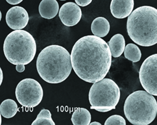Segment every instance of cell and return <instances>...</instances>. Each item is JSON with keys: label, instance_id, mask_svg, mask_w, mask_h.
<instances>
[{"label": "cell", "instance_id": "obj_9", "mask_svg": "<svg viewBox=\"0 0 157 125\" xmlns=\"http://www.w3.org/2000/svg\"><path fill=\"white\" fill-rule=\"evenodd\" d=\"M27 11L21 6L11 8L7 12L6 21L10 28L14 30H21L26 27L29 21Z\"/></svg>", "mask_w": 157, "mask_h": 125}, {"label": "cell", "instance_id": "obj_7", "mask_svg": "<svg viewBox=\"0 0 157 125\" xmlns=\"http://www.w3.org/2000/svg\"><path fill=\"white\" fill-rule=\"evenodd\" d=\"M17 100L22 106L34 108L39 105L44 96V91L38 81L32 78L23 79L16 87Z\"/></svg>", "mask_w": 157, "mask_h": 125}, {"label": "cell", "instance_id": "obj_25", "mask_svg": "<svg viewBox=\"0 0 157 125\" xmlns=\"http://www.w3.org/2000/svg\"><path fill=\"white\" fill-rule=\"evenodd\" d=\"M2 123V118H1V113H0V125H1Z\"/></svg>", "mask_w": 157, "mask_h": 125}, {"label": "cell", "instance_id": "obj_3", "mask_svg": "<svg viewBox=\"0 0 157 125\" xmlns=\"http://www.w3.org/2000/svg\"><path fill=\"white\" fill-rule=\"evenodd\" d=\"M129 37L136 44L148 47L157 43V9L144 6L136 8L128 18Z\"/></svg>", "mask_w": 157, "mask_h": 125}, {"label": "cell", "instance_id": "obj_4", "mask_svg": "<svg viewBox=\"0 0 157 125\" xmlns=\"http://www.w3.org/2000/svg\"><path fill=\"white\" fill-rule=\"evenodd\" d=\"M36 44L34 37L24 30H15L6 38L3 51L6 58L14 65L29 64L34 59Z\"/></svg>", "mask_w": 157, "mask_h": 125}, {"label": "cell", "instance_id": "obj_11", "mask_svg": "<svg viewBox=\"0 0 157 125\" xmlns=\"http://www.w3.org/2000/svg\"><path fill=\"white\" fill-rule=\"evenodd\" d=\"M134 5V0H112L110 6L111 12L116 18H125L132 12Z\"/></svg>", "mask_w": 157, "mask_h": 125}, {"label": "cell", "instance_id": "obj_5", "mask_svg": "<svg viewBox=\"0 0 157 125\" xmlns=\"http://www.w3.org/2000/svg\"><path fill=\"white\" fill-rule=\"evenodd\" d=\"M124 111L126 119L132 124L148 125L156 117V100L147 91H136L126 98Z\"/></svg>", "mask_w": 157, "mask_h": 125}, {"label": "cell", "instance_id": "obj_15", "mask_svg": "<svg viewBox=\"0 0 157 125\" xmlns=\"http://www.w3.org/2000/svg\"><path fill=\"white\" fill-rule=\"evenodd\" d=\"M91 116L88 110L76 108L72 115L71 120L74 125H88L91 123Z\"/></svg>", "mask_w": 157, "mask_h": 125}, {"label": "cell", "instance_id": "obj_22", "mask_svg": "<svg viewBox=\"0 0 157 125\" xmlns=\"http://www.w3.org/2000/svg\"><path fill=\"white\" fill-rule=\"evenodd\" d=\"M16 70L19 73H22L25 70V65H16Z\"/></svg>", "mask_w": 157, "mask_h": 125}, {"label": "cell", "instance_id": "obj_19", "mask_svg": "<svg viewBox=\"0 0 157 125\" xmlns=\"http://www.w3.org/2000/svg\"><path fill=\"white\" fill-rule=\"evenodd\" d=\"M105 125H126L124 118L119 115H112L108 118L105 123Z\"/></svg>", "mask_w": 157, "mask_h": 125}, {"label": "cell", "instance_id": "obj_26", "mask_svg": "<svg viewBox=\"0 0 157 125\" xmlns=\"http://www.w3.org/2000/svg\"><path fill=\"white\" fill-rule=\"evenodd\" d=\"M1 18H2V13H1V11L0 10V21H1Z\"/></svg>", "mask_w": 157, "mask_h": 125}, {"label": "cell", "instance_id": "obj_27", "mask_svg": "<svg viewBox=\"0 0 157 125\" xmlns=\"http://www.w3.org/2000/svg\"><path fill=\"white\" fill-rule=\"evenodd\" d=\"M60 1H66V0H60Z\"/></svg>", "mask_w": 157, "mask_h": 125}, {"label": "cell", "instance_id": "obj_13", "mask_svg": "<svg viewBox=\"0 0 157 125\" xmlns=\"http://www.w3.org/2000/svg\"><path fill=\"white\" fill-rule=\"evenodd\" d=\"M110 30V24L105 18L99 17L94 19L91 25L92 32L99 37L106 36Z\"/></svg>", "mask_w": 157, "mask_h": 125}, {"label": "cell", "instance_id": "obj_12", "mask_svg": "<svg viewBox=\"0 0 157 125\" xmlns=\"http://www.w3.org/2000/svg\"><path fill=\"white\" fill-rule=\"evenodd\" d=\"M59 9V4L56 0H42L39 6L40 15L43 18L48 19L55 17Z\"/></svg>", "mask_w": 157, "mask_h": 125}, {"label": "cell", "instance_id": "obj_18", "mask_svg": "<svg viewBox=\"0 0 157 125\" xmlns=\"http://www.w3.org/2000/svg\"><path fill=\"white\" fill-rule=\"evenodd\" d=\"M32 125H55L51 112L48 109H43L37 115Z\"/></svg>", "mask_w": 157, "mask_h": 125}, {"label": "cell", "instance_id": "obj_2", "mask_svg": "<svg viewBox=\"0 0 157 125\" xmlns=\"http://www.w3.org/2000/svg\"><path fill=\"white\" fill-rule=\"evenodd\" d=\"M36 68L40 77L46 82L62 83L68 78L71 72L70 54L61 46H48L39 55Z\"/></svg>", "mask_w": 157, "mask_h": 125}, {"label": "cell", "instance_id": "obj_17", "mask_svg": "<svg viewBox=\"0 0 157 125\" xmlns=\"http://www.w3.org/2000/svg\"><path fill=\"white\" fill-rule=\"evenodd\" d=\"M125 57L133 63L138 62L141 57V50L138 46L133 44H129L125 47Z\"/></svg>", "mask_w": 157, "mask_h": 125}, {"label": "cell", "instance_id": "obj_24", "mask_svg": "<svg viewBox=\"0 0 157 125\" xmlns=\"http://www.w3.org/2000/svg\"><path fill=\"white\" fill-rule=\"evenodd\" d=\"M90 125H101V123H98V122H92V123H90Z\"/></svg>", "mask_w": 157, "mask_h": 125}, {"label": "cell", "instance_id": "obj_10", "mask_svg": "<svg viewBox=\"0 0 157 125\" xmlns=\"http://www.w3.org/2000/svg\"><path fill=\"white\" fill-rule=\"evenodd\" d=\"M59 16L64 25L68 27L74 26L79 23L81 19V8L74 2L66 3L61 6Z\"/></svg>", "mask_w": 157, "mask_h": 125}, {"label": "cell", "instance_id": "obj_20", "mask_svg": "<svg viewBox=\"0 0 157 125\" xmlns=\"http://www.w3.org/2000/svg\"><path fill=\"white\" fill-rule=\"evenodd\" d=\"M93 0H75L78 5L82 7H85L89 5Z\"/></svg>", "mask_w": 157, "mask_h": 125}, {"label": "cell", "instance_id": "obj_23", "mask_svg": "<svg viewBox=\"0 0 157 125\" xmlns=\"http://www.w3.org/2000/svg\"><path fill=\"white\" fill-rule=\"evenodd\" d=\"M3 79V72L1 67H0V86L2 84Z\"/></svg>", "mask_w": 157, "mask_h": 125}, {"label": "cell", "instance_id": "obj_1", "mask_svg": "<svg viewBox=\"0 0 157 125\" xmlns=\"http://www.w3.org/2000/svg\"><path fill=\"white\" fill-rule=\"evenodd\" d=\"M71 60L72 67L79 78L94 83L107 74L112 65V55L105 40L89 35L76 42L71 52Z\"/></svg>", "mask_w": 157, "mask_h": 125}, {"label": "cell", "instance_id": "obj_21", "mask_svg": "<svg viewBox=\"0 0 157 125\" xmlns=\"http://www.w3.org/2000/svg\"><path fill=\"white\" fill-rule=\"evenodd\" d=\"M6 1L10 5H17L21 2L23 0H6Z\"/></svg>", "mask_w": 157, "mask_h": 125}, {"label": "cell", "instance_id": "obj_8", "mask_svg": "<svg viewBox=\"0 0 157 125\" xmlns=\"http://www.w3.org/2000/svg\"><path fill=\"white\" fill-rule=\"evenodd\" d=\"M157 55L154 54L143 62L139 72V78L143 88L151 95H157Z\"/></svg>", "mask_w": 157, "mask_h": 125}, {"label": "cell", "instance_id": "obj_16", "mask_svg": "<svg viewBox=\"0 0 157 125\" xmlns=\"http://www.w3.org/2000/svg\"><path fill=\"white\" fill-rule=\"evenodd\" d=\"M18 110L17 104L13 100H5L0 105V113L2 116L6 119L14 117Z\"/></svg>", "mask_w": 157, "mask_h": 125}, {"label": "cell", "instance_id": "obj_14", "mask_svg": "<svg viewBox=\"0 0 157 125\" xmlns=\"http://www.w3.org/2000/svg\"><path fill=\"white\" fill-rule=\"evenodd\" d=\"M108 44L112 55L114 58L119 57L123 54L125 47V41L122 34L115 35Z\"/></svg>", "mask_w": 157, "mask_h": 125}, {"label": "cell", "instance_id": "obj_6", "mask_svg": "<svg viewBox=\"0 0 157 125\" xmlns=\"http://www.w3.org/2000/svg\"><path fill=\"white\" fill-rule=\"evenodd\" d=\"M121 97L120 89L112 79L103 78L94 83L90 89L89 100L91 109L107 112L115 109Z\"/></svg>", "mask_w": 157, "mask_h": 125}]
</instances>
